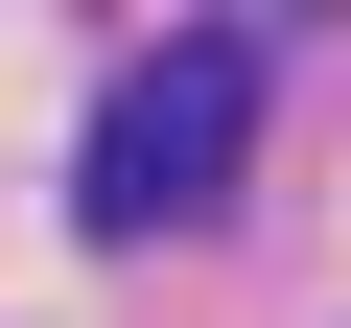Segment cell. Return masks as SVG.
I'll list each match as a JSON object with an SVG mask.
<instances>
[{
	"label": "cell",
	"mask_w": 351,
	"mask_h": 328,
	"mask_svg": "<svg viewBox=\"0 0 351 328\" xmlns=\"http://www.w3.org/2000/svg\"><path fill=\"white\" fill-rule=\"evenodd\" d=\"M234 141H258V47H141L94 94V141H71V211L94 235H188V211H234Z\"/></svg>",
	"instance_id": "1"
}]
</instances>
